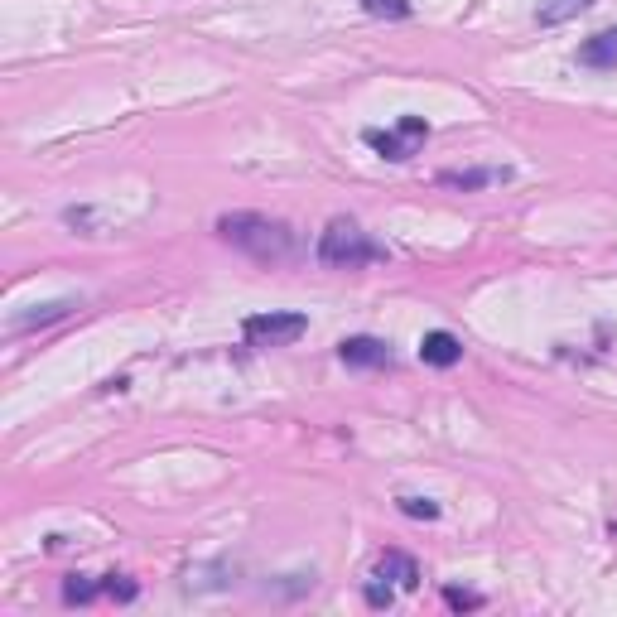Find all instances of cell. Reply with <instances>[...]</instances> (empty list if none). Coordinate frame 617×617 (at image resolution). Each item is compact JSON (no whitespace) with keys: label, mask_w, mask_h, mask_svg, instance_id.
Masks as SVG:
<instances>
[{"label":"cell","mask_w":617,"mask_h":617,"mask_svg":"<svg viewBox=\"0 0 617 617\" xmlns=\"http://www.w3.org/2000/svg\"><path fill=\"white\" fill-rule=\"evenodd\" d=\"M217 237L246 251L251 261H266V266H280V261H290L299 251L295 227L266 213H222L217 217Z\"/></svg>","instance_id":"1"},{"label":"cell","mask_w":617,"mask_h":617,"mask_svg":"<svg viewBox=\"0 0 617 617\" xmlns=\"http://www.w3.org/2000/svg\"><path fill=\"white\" fill-rule=\"evenodd\" d=\"M319 261L328 270H362L372 261H386V246H376L352 217H333L319 232Z\"/></svg>","instance_id":"2"},{"label":"cell","mask_w":617,"mask_h":617,"mask_svg":"<svg viewBox=\"0 0 617 617\" xmlns=\"http://www.w3.org/2000/svg\"><path fill=\"white\" fill-rule=\"evenodd\" d=\"M242 333L251 348H290L295 338L309 333V319L295 314V309H270V314H251L242 323Z\"/></svg>","instance_id":"3"},{"label":"cell","mask_w":617,"mask_h":617,"mask_svg":"<svg viewBox=\"0 0 617 617\" xmlns=\"http://www.w3.org/2000/svg\"><path fill=\"white\" fill-rule=\"evenodd\" d=\"M338 357H343V367H357V372H376V367H391V348L381 343V338H343L338 343Z\"/></svg>","instance_id":"4"},{"label":"cell","mask_w":617,"mask_h":617,"mask_svg":"<svg viewBox=\"0 0 617 617\" xmlns=\"http://www.w3.org/2000/svg\"><path fill=\"white\" fill-rule=\"evenodd\" d=\"M82 309V299H49V304H34L29 314H15L10 319V328L15 333H34V328H49V323H58V319H68V314H78Z\"/></svg>","instance_id":"5"},{"label":"cell","mask_w":617,"mask_h":617,"mask_svg":"<svg viewBox=\"0 0 617 617\" xmlns=\"http://www.w3.org/2000/svg\"><path fill=\"white\" fill-rule=\"evenodd\" d=\"M458 357H463V343H458L449 328H430V333L420 338V362H425V367H454Z\"/></svg>","instance_id":"6"},{"label":"cell","mask_w":617,"mask_h":617,"mask_svg":"<svg viewBox=\"0 0 617 617\" xmlns=\"http://www.w3.org/2000/svg\"><path fill=\"white\" fill-rule=\"evenodd\" d=\"M237 584V564H198L184 574V589L188 593H208V589H232Z\"/></svg>","instance_id":"7"},{"label":"cell","mask_w":617,"mask_h":617,"mask_svg":"<svg viewBox=\"0 0 617 617\" xmlns=\"http://www.w3.org/2000/svg\"><path fill=\"white\" fill-rule=\"evenodd\" d=\"M507 179H511V169H444V174H439V184H444V188H463V193L507 184Z\"/></svg>","instance_id":"8"},{"label":"cell","mask_w":617,"mask_h":617,"mask_svg":"<svg viewBox=\"0 0 617 617\" xmlns=\"http://www.w3.org/2000/svg\"><path fill=\"white\" fill-rule=\"evenodd\" d=\"M579 68H617V29H598L579 44Z\"/></svg>","instance_id":"9"},{"label":"cell","mask_w":617,"mask_h":617,"mask_svg":"<svg viewBox=\"0 0 617 617\" xmlns=\"http://www.w3.org/2000/svg\"><path fill=\"white\" fill-rule=\"evenodd\" d=\"M376 574L391 579L396 589H420V564L410 560V555H401V550H386V555L376 560Z\"/></svg>","instance_id":"10"},{"label":"cell","mask_w":617,"mask_h":617,"mask_svg":"<svg viewBox=\"0 0 617 617\" xmlns=\"http://www.w3.org/2000/svg\"><path fill=\"white\" fill-rule=\"evenodd\" d=\"M362 140L372 145L381 160H391V164H405L410 155H415V140H405L401 131H376V126H372V131L362 135Z\"/></svg>","instance_id":"11"},{"label":"cell","mask_w":617,"mask_h":617,"mask_svg":"<svg viewBox=\"0 0 617 617\" xmlns=\"http://www.w3.org/2000/svg\"><path fill=\"white\" fill-rule=\"evenodd\" d=\"M598 0H545L536 10V25H545V29H555V25H564V20H579L584 10H593Z\"/></svg>","instance_id":"12"},{"label":"cell","mask_w":617,"mask_h":617,"mask_svg":"<svg viewBox=\"0 0 617 617\" xmlns=\"http://www.w3.org/2000/svg\"><path fill=\"white\" fill-rule=\"evenodd\" d=\"M362 10L376 15V20H410V15H415L410 0H362Z\"/></svg>","instance_id":"13"},{"label":"cell","mask_w":617,"mask_h":617,"mask_svg":"<svg viewBox=\"0 0 617 617\" xmlns=\"http://www.w3.org/2000/svg\"><path fill=\"white\" fill-rule=\"evenodd\" d=\"M102 593V584H92V579H82V574H68L63 579V603H92Z\"/></svg>","instance_id":"14"},{"label":"cell","mask_w":617,"mask_h":617,"mask_svg":"<svg viewBox=\"0 0 617 617\" xmlns=\"http://www.w3.org/2000/svg\"><path fill=\"white\" fill-rule=\"evenodd\" d=\"M63 222H68L73 232H82V237H102V232H97V208H63Z\"/></svg>","instance_id":"15"},{"label":"cell","mask_w":617,"mask_h":617,"mask_svg":"<svg viewBox=\"0 0 617 617\" xmlns=\"http://www.w3.org/2000/svg\"><path fill=\"white\" fill-rule=\"evenodd\" d=\"M444 603H449L454 613H478L487 598L483 593H473V589H444Z\"/></svg>","instance_id":"16"},{"label":"cell","mask_w":617,"mask_h":617,"mask_svg":"<svg viewBox=\"0 0 617 617\" xmlns=\"http://www.w3.org/2000/svg\"><path fill=\"white\" fill-rule=\"evenodd\" d=\"M102 593H107V598H116V603H135V593H140V584H135V579H126V574H107V584H102Z\"/></svg>","instance_id":"17"},{"label":"cell","mask_w":617,"mask_h":617,"mask_svg":"<svg viewBox=\"0 0 617 617\" xmlns=\"http://www.w3.org/2000/svg\"><path fill=\"white\" fill-rule=\"evenodd\" d=\"M396 507L405 516H415V521H439V502H430V497H401Z\"/></svg>","instance_id":"18"},{"label":"cell","mask_w":617,"mask_h":617,"mask_svg":"<svg viewBox=\"0 0 617 617\" xmlns=\"http://www.w3.org/2000/svg\"><path fill=\"white\" fill-rule=\"evenodd\" d=\"M396 131H401L405 140H415V145H420V140L430 135V121H425V116H401V121H396Z\"/></svg>","instance_id":"19"},{"label":"cell","mask_w":617,"mask_h":617,"mask_svg":"<svg viewBox=\"0 0 617 617\" xmlns=\"http://www.w3.org/2000/svg\"><path fill=\"white\" fill-rule=\"evenodd\" d=\"M367 603H372V608H391V603H396V589H391V584H367Z\"/></svg>","instance_id":"20"}]
</instances>
